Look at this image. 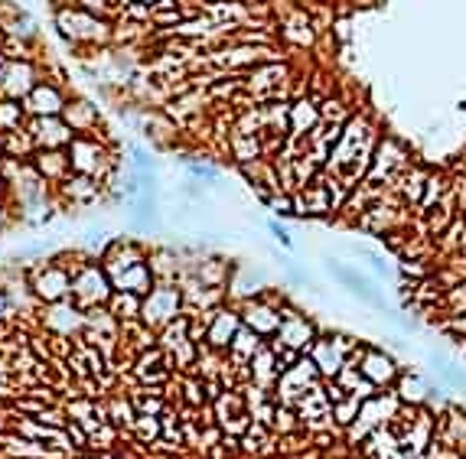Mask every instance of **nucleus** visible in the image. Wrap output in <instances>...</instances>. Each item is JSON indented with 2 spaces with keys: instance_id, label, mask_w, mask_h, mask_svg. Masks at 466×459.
Here are the masks:
<instances>
[{
  "instance_id": "obj_1",
  "label": "nucleus",
  "mask_w": 466,
  "mask_h": 459,
  "mask_svg": "<svg viewBox=\"0 0 466 459\" xmlns=\"http://www.w3.org/2000/svg\"><path fill=\"white\" fill-rule=\"evenodd\" d=\"M375 147H379L375 124H372L365 114H352L349 121H346L343 134H339V140H336L333 150H330V160H326L323 173L339 176L349 190H356V182L365 180V173H369Z\"/></svg>"
},
{
  "instance_id": "obj_2",
  "label": "nucleus",
  "mask_w": 466,
  "mask_h": 459,
  "mask_svg": "<svg viewBox=\"0 0 466 459\" xmlns=\"http://www.w3.org/2000/svg\"><path fill=\"white\" fill-rule=\"evenodd\" d=\"M56 33L75 49H105L115 43V20L98 17L79 4H62L53 10Z\"/></svg>"
},
{
  "instance_id": "obj_3",
  "label": "nucleus",
  "mask_w": 466,
  "mask_h": 459,
  "mask_svg": "<svg viewBox=\"0 0 466 459\" xmlns=\"http://www.w3.org/2000/svg\"><path fill=\"white\" fill-rule=\"evenodd\" d=\"M69 154V166L72 173H82V176H92V180H101L108 186L111 182V173L118 170V160H115V147L101 137V130L98 134H75L72 144L66 147Z\"/></svg>"
},
{
  "instance_id": "obj_4",
  "label": "nucleus",
  "mask_w": 466,
  "mask_h": 459,
  "mask_svg": "<svg viewBox=\"0 0 466 459\" xmlns=\"http://www.w3.org/2000/svg\"><path fill=\"white\" fill-rule=\"evenodd\" d=\"M115 294V287H111V278H108V270L101 268V260H79L75 268H72V290H69V300L79 310H95V306H108Z\"/></svg>"
},
{
  "instance_id": "obj_5",
  "label": "nucleus",
  "mask_w": 466,
  "mask_h": 459,
  "mask_svg": "<svg viewBox=\"0 0 466 459\" xmlns=\"http://www.w3.org/2000/svg\"><path fill=\"white\" fill-rule=\"evenodd\" d=\"M183 313V287L170 284V280H157L150 287V294L141 304V322L150 332H160L167 322H173Z\"/></svg>"
},
{
  "instance_id": "obj_6",
  "label": "nucleus",
  "mask_w": 466,
  "mask_h": 459,
  "mask_svg": "<svg viewBox=\"0 0 466 459\" xmlns=\"http://www.w3.org/2000/svg\"><path fill=\"white\" fill-rule=\"evenodd\" d=\"M281 306H284V294H277V290L268 287V290H261L258 296L242 300L238 313H242V322H245L248 330L258 332L261 339H271L281 330Z\"/></svg>"
},
{
  "instance_id": "obj_7",
  "label": "nucleus",
  "mask_w": 466,
  "mask_h": 459,
  "mask_svg": "<svg viewBox=\"0 0 466 459\" xmlns=\"http://www.w3.org/2000/svg\"><path fill=\"white\" fill-rule=\"evenodd\" d=\"M30 294L40 300L43 306L49 304H59V300H69V290H72V270L59 260H43V264H36L30 270Z\"/></svg>"
},
{
  "instance_id": "obj_8",
  "label": "nucleus",
  "mask_w": 466,
  "mask_h": 459,
  "mask_svg": "<svg viewBox=\"0 0 466 459\" xmlns=\"http://www.w3.org/2000/svg\"><path fill=\"white\" fill-rule=\"evenodd\" d=\"M206 320V349L209 352H229L232 339L238 336V330H242V313H238V306H215V310H209L203 316Z\"/></svg>"
},
{
  "instance_id": "obj_9",
  "label": "nucleus",
  "mask_w": 466,
  "mask_h": 459,
  "mask_svg": "<svg viewBox=\"0 0 466 459\" xmlns=\"http://www.w3.org/2000/svg\"><path fill=\"white\" fill-rule=\"evenodd\" d=\"M326 270L336 278V284L346 287L349 294H356L362 300V304L369 306H379V310H385V296L379 294V287L372 284L365 274H359V268H352V264H346V260H336V258H326Z\"/></svg>"
},
{
  "instance_id": "obj_10",
  "label": "nucleus",
  "mask_w": 466,
  "mask_h": 459,
  "mask_svg": "<svg viewBox=\"0 0 466 459\" xmlns=\"http://www.w3.org/2000/svg\"><path fill=\"white\" fill-rule=\"evenodd\" d=\"M36 85H40V62H36L33 56H20V59H10L7 72H4L0 98L23 102Z\"/></svg>"
},
{
  "instance_id": "obj_11",
  "label": "nucleus",
  "mask_w": 466,
  "mask_h": 459,
  "mask_svg": "<svg viewBox=\"0 0 466 459\" xmlns=\"http://www.w3.org/2000/svg\"><path fill=\"white\" fill-rule=\"evenodd\" d=\"M150 258V248L144 242H137V238H124V234H118V238H111V242L105 244V252H101V268L108 270V278H115V274H121V270H127L131 264H141V260Z\"/></svg>"
},
{
  "instance_id": "obj_12",
  "label": "nucleus",
  "mask_w": 466,
  "mask_h": 459,
  "mask_svg": "<svg viewBox=\"0 0 466 459\" xmlns=\"http://www.w3.org/2000/svg\"><path fill=\"white\" fill-rule=\"evenodd\" d=\"M277 342L287 349H294V352H307L313 342H317V326H313V320L310 316H303L300 310H294V306H281V330H277Z\"/></svg>"
},
{
  "instance_id": "obj_13",
  "label": "nucleus",
  "mask_w": 466,
  "mask_h": 459,
  "mask_svg": "<svg viewBox=\"0 0 466 459\" xmlns=\"http://www.w3.org/2000/svg\"><path fill=\"white\" fill-rule=\"evenodd\" d=\"M66 102H69V92L62 88L59 78H40V85L23 98V108L30 118H53V114H62Z\"/></svg>"
},
{
  "instance_id": "obj_14",
  "label": "nucleus",
  "mask_w": 466,
  "mask_h": 459,
  "mask_svg": "<svg viewBox=\"0 0 466 459\" xmlns=\"http://www.w3.org/2000/svg\"><path fill=\"white\" fill-rule=\"evenodd\" d=\"M30 137H33L36 150H66L72 144V128L62 121V114H53V118H30L27 121Z\"/></svg>"
},
{
  "instance_id": "obj_15",
  "label": "nucleus",
  "mask_w": 466,
  "mask_h": 459,
  "mask_svg": "<svg viewBox=\"0 0 466 459\" xmlns=\"http://www.w3.org/2000/svg\"><path fill=\"white\" fill-rule=\"evenodd\" d=\"M43 322L53 336H72V332L85 330V310H79L72 300H59V304L46 306Z\"/></svg>"
},
{
  "instance_id": "obj_16",
  "label": "nucleus",
  "mask_w": 466,
  "mask_h": 459,
  "mask_svg": "<svg viewBox=\"0 0 466 459\" xmlns=\"http://www.w3.org/2000/svg\"><path fill=\"white\" fill-rule=\"evenodd\" d=\"M62 121L69 124L72 134H98L101 130V111H98L95 102L69 95V102L62 108Z\"/></svg>"
},
{
  "instance_id": "obj_17",
  "label": "nucleus",
  "mask_w": 466,
  "mask_h": 459,
  "mask_svg": "<svg viewBox=\"0 0 466 459\" xmlns=\"http://www.w3.org/2000/svg\"><path fill=\"white\" fill-rule=\"evenodd\" d=\"M333 208V196L326 190L323 173H320V180H313L310 186L294 192V216H330Z\"/></svg>"
},
{
  "instance_id": "obj_18",
  "label": "nucleus",
  "mask_w": 466,
  "mask_h": 459,
  "mask_svg": "<svg viewBox=\"0 0 466 459\" xmlns=\"http://www.w3.org/2000/svg\"><path fill=\"white\" fill-rule=\"evenodd\" d=\"M359 368H362V375H365V378L375 384V388H382V384H391L398 378L395 358L385 356V352H379V349H365V346H362Z\"/></svg>"
},
{
  "instance_id": "obj_19",
  "label": "nucleus",
  "mask_w": 466,
  "mask_h": 459,
  "mask_svg": "<svg viewBox=\"0 0 466 459\" xmlns=\"http://www.w3.org/2000/svg\"><path fill=\"white\" fill-rule=\"evenodd\" d=\"M59 196L72 199V206H92V202L101 199V190H105V182L101 180H92V176H82V173H69L66 180L56 186Z\"/></svg>"
},
{
  "instance_id": "obj_20",
  "label": "nucleus",
  "mask_w": 466,
  "mask_h": 459,
  "mask_svg": "<svg viewBox=\"0 0 466 459\" xmlns=\"http://www.w3.org/2000/svg\"><path fill=\"white\" fill-rule=\"evenodd\" d=\"M30 166H33L49 186H59V182L72 173L69 154H66V150H36V154L30 156Z\"/></svg>"
},
{
  "instance_id": "obj_21",
  "label": "nucleus",
  "mask_w": 466,
  "mask_h": 459,
  "mask_svg": "<svg viewBox=\"0 0 466 459\" xmlns=\"http://www.w3.org/2000/svg\"><path fill=\"white\" fill-rule=\"evenodd\" d=\"M154 284H157V278H154L150 258L141 260V264H131L127 270H121V274L111 278V287H115V290H131V294H141V296H147Z\"/></svg>"
},
{
  "instance_id": "obj_22",
  "label": "nucleus",
  "mask_w": 466,
  "mask_h": 459,
  "mask_svg": "<svg viewBox=\"0 0 466 459\" xmlns=\"http://www.w3.org/2000/svg\"><path fill=\"white\" fill-rule=\"evenodd\" d=\"M277 40H284L287 46H297V49H307V46H313V23H310L307 13H294V17H287L281 26H277Z\"/></svg>"
},
{
  "instance_id": "obj_23",
  "label": "nucleus",
  "mask_w": 466,
  "mask_h": 459,
  "mask_svg": "<svg viewBox=\"0 0 466 459\" xmlns=\"http://www.w3.org/2000/svg\"><path fill=\"white\" fill-rule=\"evenodd\" d=\"M229 154L232 160H235L238 166L242 163H255V160H264V144L258 134H238V130H232L229 134Z\"/></svg>"
},
{
  "instance_id": "obj_24",
  "label": "nucleus",
  "mask_w": 466,
  "mask_h": 459,
  "mask_svg": "<svg viewBox=\"0 0 466 459\" xmlns=\"http://www.w3.org/2000/svg\"><path fill=\"white\" fill-rule=\"evenodd\" d=\"M264 342H268V339H261L258 332H251L245 322H242V330H238V336L232 339V346H229V352H225V356H229L232 365H248L251 358H255V352L264 346Z\"/></svg>"
},
{
  "instance_id": "obj_25",
  "label": "nucleus",
  "mask_w": 466,
  "mask_h": 459,
  "mask_svg": "<svg viewBox=\"0 0 466 459\" xmlns=\"http://www.w3.org/2000/svg\"><path fill=\"white\" fill-rule=\"evenodd\" d=\"M141 304H144L141 294H131V290H115L111 300H108V310L115 313V320L124 326V322L141 320Z\"/></svg>"
},
{
  "instance_id": "obj_26",
  "label": "nucleus",
  "mask_w": 466,
  "mask_h": 459,
  "mask_svg": "<svg viewBox=\"0 0 466 459\" xmlns=\"http://www.w3.org/2000/svg\"><path fill=\"white\" fill-rule=\"evenodd\" d=\"M186 170H189L193 180H203L206 186H215V182H219V166L199 163V160H186Z\"/></svg>"
},
{
  "instance_id": "obj_27",
  "label": "nucleus",
  "mask_w": 466,
  "mask_h": 459,
  "mask_svg": "<svg viewBox=\"0 0 466 459\" xmlns=\"http://www.w3.org/2000/svg\"><path fill=\"white\" fill-rule=\"evenodd\" d=\"M131 170H137V173H150V170H154V156H150L141 144L131 147Z\"/></svg>"
},
{
  "instance_id": "obj_28",
  "label": "nucleus",
  "mask_w": 466,
  "mask_h": 459,
  "mask_svg": "<svg viewBox=\"0 0 466 459\" xmlns=\"http://www.w3.org/2000/svg\"><path fill=\"white\" fill-rule=\"evenodd\" d=\"M352 252H356V254H362V258H369V268L375 270V274H379V278H385L388 270H391V268H388V260L382 258V254L369 252V248H362V244H359V248H352Z\"/></svg>"
},
{
  "instance_id": "obj_29",
  "label": "nucleus",
  "mask_w": 466,
  "mask_h": 459,
  "mask_svg": "<svg viewBox=\"0 0 466 459\" xmlns=\"http://www.w3.org/2000/svg\"><path fill=\"white\" fill-rule=\"evenodd\" d=\"M268 232H271L274 238H277V242L284 244V248H294L291 228H287V225H281V222H277V218H271V222H268Z\"/></svg>"
},
{
  "instance_id": "obj_30",
  "label": "nucleus",
  "mask_w": 466,
  "mask_h": 459,
  "mask_svg": "<svg viewBox=\"0 0 466 459\" xmlns=\"http://www.w3.org/2000/svg\"><path fill=\"white\" fill-rule=\"evenodd\" d=\"M180 192H183V196H189V199H196V202H203V182H196V180H186L183 186H180Z\"/></svg>"
},
{
  "instance_id": "obj_31",
  "label": "nucleus",
  "mask_w": 466,
  "mask_h": 459,
  "mask_svg": "<svg viewBox=\"0 0 466 459\" xmlns=\"http://www.w3.org/2000/svg\"><path fill=\"white\" fill-rule=\"evenodd\" d=\"M10 316V294H7V287H0V322Z\"/></svg>"
},
{
  "instance_id": "obj_32",
  "label": "nucleus",
  "mask_w": 466,
  "mask_h": 459,
  "mask_svg": "<svg viewBox=\"0 0 466 459\" xmlns=\"http://www.w3.org/2000/svg\"><path fill=\"white\" fill-rule=\"evenodd\" d=\"M7 222H10V208H7V202L0 199V232L7 228Z\"/></svg>"
},
{
  "instance_id": "obj_33",
  "label": "nucleus",
  "mask_w": 466,
  "mask_h": 459,
  "mask_svg": "<svg viewBox=\"0 0 466 459\" xmlns=\"http://www.w3.org/2000/svg\"><path fill=\"white\" fill-rule=\"evenodd\" d=\"M7 192H10V180H7V176H4V170H0V199H4Z\"/></svg>"
},
{
  "instance_id": "obj_34",
  "label": "nucleus",
  "mask_w": 466,
  "mask_h": 459,
  "mask_svg": "<svg viewBox=\"0 0 466 459\" xmlns=\"http://www.w3.org/2000/svg\"><path fill=\"white\" fill-rule=\"evenodd\" d=\"M10 59H7V52H0V82H4V72H7Z\"/></svg>"
},
{
  "instance_id": "obj_35",
  "label": "nucleus",
  "mask_w": 466,
  "mask_h": 459,
  "mask_svg": "<svg viewBox=\"0 0 466 459\" xmlns=\"http://www.w3.org/2000/svg\"><path fill=\"white\" fill-rule=\"evenodd\" d=\"M4 46H7V30H4V23H0V52H4Z\"/></svg>"
},
{
  "instance_id": "obj_36",
  "label": "nucleus",
  "mask_w": 466,
  "mask_h": 459,
  "mask_svg": "<svg viewBox=\"0 0 466 459\" xmlns=\"http://www.w3.org/2000/svg\"><path fill=\"white\" fill-rule=\"evenodd\" d=\"M7 160V150H4V137H0V163Z\"/></svg>"
},
{
  "instance_id": "obj_37",
  "label": "nucleus",
  "mask_w": 466,
  "mask_h": 459,
  "mask_svg": "<svg viewBox=\"0 0 466 459\" xmlns=\"http://www.w3.org/2000/svg\"><path fill=\"white\" fill-rule=\"evenodd\" d=\"M134 4H147V7H154V4H160V0H134Z\"/></svg>"
}]
</instances>
